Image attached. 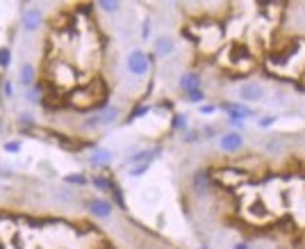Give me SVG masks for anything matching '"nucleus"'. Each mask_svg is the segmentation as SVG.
Here are the masks:
<instances>
[{
  "label": "nucleus",
  "mask_w": 305,
  "mask_h": 249,
  "mask_svg": "<svg viewBox=\"0 0 305 249\" xmlns=\"http://www.w3.org/2000/svg\"><path fill=\"white\" fill-rule=\"evenodd\" d=\"M275 121V117H264V119H260L258 124H260V128H267V126H271Z\"/></svg>",
  "instance_id": "nucleus-24"
},
{
  "label": "nucleus",
  "mask_w": 305,
  "mask_h": 249,
  "mask_svg": "<svg viewBox=\"0 0 305 249\" xmlns=\"http://www.w3.org/2000/svg\"><path fill=\"white\" fill-rule=\"evenodd\" d=\"M152 151H141V153H137V155H132L130 158V163H150V158H152Z\"/></svg>",
  "instance_id": "nucleus-15"
},
{
  "label": "nucleus",
  "mask_w": 305,
  "mask_h": 249,
  "mask_svg": "<svg viewBox=\"0 0 305 249\" xmlns=\"http://www.w3.org/2000/svg\"><path fill=\"white\" fill-rule=\"evenodd\" d=\"M3 89H5V94H7V96H12V85H9V82H5V87H3Z\"/></svg>",
  "instance_id": "nucleus-27"
},
{
  "label": "nucleus",
  "mask_w": 305,
  "mask_h": 249,
  "mask_svg": "<svg viewBox=\"0 0 305 249\" xmlns=\"http://www.w3.org/2000/svg\"><path fill=\"white\" fill-rule=\"evenodd\" d=\"M119 119V107H105L103 112H98L96 117H91L89 121H87V126L89 128H96V126H110L112 121Z\"/></svg>",
  "instance_id": "nucleus-2"
},
{
  "label": "nucleus",
  "mask_w": 305,
  "mask_h": 249,
  "mask_svg": "<svg viewBox=\"0 0 305 249\" xmlns=\"http://www.w3.org/2000/svg\"><path fill=\"white\" fill-rule=\"evenodd\" d=\"M200 249H210V247H200Z\"/></svg>",
  "instance_id": "nucleus-30"
},
{
  "label": "nucleus",
  "mask_w": 305,
  "mask_h": 249,
  "mask_svg": "<svg viewBox=\"0 0 305 249\" xmlns=\"http://www.w3.org/2000/svg\"><path fill=\"white\" fill-rule=\"evenodd\" d=\"M41 23H43V14H41V9H37V7H28L26 12H23V28H26V32L39 30V28H41Z\"/></svg>",
  "instance_id": "nucleus-3"
},
{
  "label": "nucleus",
  "mask_w": 305,
  "mask_h": 249,
  "mask_svg": "<svg viewBox=\"0 0 305 249\" xmlns=\"http://www.w3.org/2000/svg\"><path fill=\"white\" fill-rule=\"evenodd\" d=\"M112 190H114V192H112V194H114V199H116V203H119V208H125V201H123L121 188H119V185H116V188H114V185H112Z\"/></svg>",
  "instance_id": "nucleus-20"
},
{
  "label": "nucleus",
  "mask_w": 305,
  "mask_h": 249,
  "mask_svg": "<svg viewBox=\"0 0 305 249\" xmlns=\"http://www.w3.org/2000/svg\"><path fill=\"white\" fill-rule=\"evenodd\" d=\"M219 144H221V149L223 151H228V153H233V151H239L242 149V144H244V138L239 133H225L223 138L219 140Z\"/></svg>",
  "instance_id": "nucleus-7"
},
{
  "label": "nucleus",
  "mask_w": 305,
  "mask_h": 249,
  "mask_svg": "<svg viewBox=\"0 0 305 249\" xmlns=\"http://www.w3.org/2000/svg\"><path fill=\"white\" fill-rule=\"evenodd\" d=\"M210 185H212V180H210V174L203 172V169H198V172L191 176V188H194L196 194H208L210 192Z\"/></svg>",
  "instance_id": "nucleus-5"
},
{
  "label": "nucleus",
  "mask_w": 305,
  "mask_h": 249,
  "mask_svg": "<svg viewBox=\"0 0 305 249\" xmlns=\"http://www.w3.org/2000/svg\"><path fill=\"white\" fill-rule=\"evenodd\" d=\"M155 48L160 55H171L173 53V41H171V37H160L155 41Z\"/></svg>",
  "instance_id": "nucleus-11"
},
{
  "label": "nucleus",
  "mask_w": 305,
  "mask_h": 249,
  "mask_svg": "<svg viewBox=\"0 0 305 249\" xmlns=\"http://www.w3.org/2000/svg\"><path fill=\"white\" fill-rule=\"evenodd\" d=\"M235 249H250L248 245H244V242H239V245H235Z\"/></svg>",
  "instance_id": "nucleus-29"
},
{
  "label": "nucleus",
  "mask_w": 305,
  "mask_h": 249,
  "mask_svg": "<svg viewBox=\"0 0 305 249\" xmlns=\"http://www.w3.org/2000/svg\"><path fill=\"white\" fill-rule=\"evenodd\" d=\"M18 124H21V126H28V128H32V126H34L32 115H26V112H23V115H18Z\"/></svg>",
  "instance_id": "nucleus-17"
},
{
  "label": "nucleus",
  "mask_w": 305,
  "mask_h": 249,
  "mask_svg": "<svg viewBox=\"0 0 305 249\" xmlns=\"http://www.w3.org/2000/svg\"><path fill=\"white\" fill-rule=\"evenodd\" d=\"M180 89L183 92H196V89H200V76L198 73H194V71H187L183 73V78H180Z\"/></svg>",
  "instance_id": "nucleus-8"
},
{
  "label": "nucleus",
  "mask_w": 305,
  "mask_h": 249,
  "mask_svg": "<svg viewBox=\"0 0 305 249\" xmlns=\"http://www.w3.org/2000/svg\"><path fill=\"white\" fill-rule=\"evenodd\" d=\"M9 62H12V53H9V48H0V66L7 69Z\"/></svg>",
  "instance_id": "nucleus-16"
},
{
  "label": "nucleus",
  "mask_w": 305,
  "mask_h": 249,
  "mask_svg": "<svg viewBox=\"0 0 305 249\" xmlns=\"http://www.w3.org/2000/svg\"><path fill=\"white\" fill-rule=\"evenodd\" d=\"M148 167H150V163H141V165H137V167H132L130 174H132V176H141V174H144Z\"/></svg>",
  "instance_id": "nucleus-19"
},
{
  "label": "nucleus",
  "mask_w": 305,
  "mask_h": 249,
  "mask_svg": "<svg viewBox=\"0 0 305 249\" xmlns=\"http://www.w3.org/2000/svg\"><path fill=\"white\" fill-rule=\"evenodd\" d=\"M214 110H216L214 105H203V107H200V112H203V115H212Z\"/></svg>",
  "instance_id": "nucleus-26"
},
{
  "label": "nucleus",
  "mask_w": 305,
  "mask_h": 249,
  "mask_svg": "<svg viewBox=\"0 0 305 249\" xmlns=\"http://www.w3.org/2000/svg\"><path fill=\"white\" fill-rule=\"evenodd\" d=\"M5 149H7L9 153H16V151L21 149V144H18V142H7V144H5Z\"/></svg>",
  "instance_id": "nucleus-25"
},
{
  "label": "nucleus",
  "mask_w": 305,
  "mask_h": 249,
  "mask_svg": "<svg viewBox=\"0 0 305 249\" xmlns=\"http://www.w3.org/2000/svg\"><path fill=\"white\" fill-rule=\"evenodd\" d=\"M239 96H242V101H260L264 96V89L258 85V82H244L242 89H239Z\"/></svg>",
  "instance_id": "nucleus-6"
},
{
  "label": "nucleus",
  "mask_w": 305,
  "mask_h": 249,
  "mask_svg": "<svg viewBox=\"0 0 305 249\" xmlns=\"http://www.w3.org/2000/svg\"><path fill=\"white\" fill-rule=\"evenodd\" d=\"M66 183H75V185H85L87 178L82 176V174H71V176H66Z\"/></svg>",
  "instance_id": "nucleus-18"
},
{
  "label": "nucleus",
  "mask_w": 305,
  "mask_h": 249,
  "mask_svg": "<svg viewBox=\"0 0 305 249\" xmlns=\"http://www.w3.org/2000/svg\"><path fill=\"white\" fill-rule=\"evenodd\" d=\"M128 71L135 73V76H146L148 73V57H146L144 51H132L128 55Z\"/></svg>",
  "instance_id": "nucleus-1"
},
{
  "label": "nucleus",
  "mask_w": 305,
  "mask_h": 249,
  "mask_svg": "<svg viewBox=\"0 0 305 249\" xmlns=\"http://www.w3.org/2000/svg\"><path fill=\"white\" fill-rule=\"evenodd\" d=\"M187 99H189L191 103H200V101H203V92H200V89L189 92V94H187Z\"/></svg>",
  "instance_id": "nucleus-21"
},
{
  "label": "nucleus",
  "mask_w": 305,
  "mask_h": 249,
  "mask_svg": "<svg viewBox=\"0 0 305 249\" xmlns=\"http://www.w3.org/2000/svg\"><path fill=\"white\" fill-rule=\"evenodd\" d=\"M98 7H100V9H105L107 14H114V12H119V7H121V5L116 3V0H100V3H98Z\"/></svg>",
  "instance_id": "nucleus-13"
},
{
  "label": "nucleus",
  "mask_w": 305,
  "mask_h": 249,
  "mask_svg": "<svg viewBox=\"0 0 305 249\" xmlns=\"http://www.w3.org/2000/svg\"><path fill=\"white\" fill-rule=\"evenodd\" d=\"M21 85L23 87H34V66L32 64H23V69H21Z\"/></svg>",
  "instance_id": "nucleus-12"
},
{
  "label": "nucleus",
  "mask_w": 305,
  "mask_h": 249,
  "mask_svg": "<svg viewBox=\"0 0 305 249\" xmlns=\"http://www.w3.org/2000/svg\"><path fill=\"white\" fill-rule=\"evenodd\" d=\"M89 163H91V165H96V167H105V165H110V163H112V151H107V149H98V151H93L91 158H89Z\"/></svg>",
  "instance_id": "nucleus-10"
},
{
  "label": "nucleus",
  "mask_w": 305,
  "mask_h": 249,
  "mask_svg": "<svg viewBox=\"0 0 305 249\" xmlns=\"http://www.w3.org/2000/svg\"><path fill=\"white\" fill-rule=\"evenodd\" d=\"M198 130H187V133H185V142H191V144H194V142H198Z\"/></svg>",
  "instance_id": "nucleus-22"
},
{
  "label": "nucleus",
  "mask_w": 305,
  "mask_h": 249,
  "mask_svg": "<svg viewBox=\"0 0 305 249\" xmlns=\"http://www.w3.org/2000/svg\"><path fill=\"white\" fill-rule=\"evenodd\" d=\"M93 185H96L100 192H107V190H112V183H110V180H107L105 176H100V174H98V176H93Z\"/></svg>",
  "instance_id": "nucleus-14"
},
{
  "label": "nucleus",
  "mask_w": 305,
  "mask_h": 249,
  "mask_svg": "<svg viewBox=\"0 0 305 249\" xmlns=\"http://www.w3.org/2000/svg\"><path fill=\"white\" fill-rule=\"evenodd\" d=\"M185 124H187V121H185V117L183 115H178V117H173V128H185Z\"/></svg>",
  "instance_id": "nucleus-23"
},
{
  "label": "nucleus",
  "mask_w": 305,
  "mask_h": 249,
  "mask_svg": "<svg viewBox=\"0 0 305 249\" xmlns=\"http://www.w3.org/2000/svg\"><path fill=\"white\" fill-rule=\"evenodd\" d=\"M212 135H214V128H212V126H210V128H205V138H212Z\"/></svg>",
  "instance_id": "nucleus-28"
},
{
  "label": "nucleus",
  "mask_w": 305,
  "mask_h": 249,
  "mask_svg": "<svg viewBox=\"0 0 305 249\" xmlns=\"http://www.w3.org/2000/svg\"><path fill=\"white\" fill-rule=\"evenodd\" d=\"M223 110L230 115V124H242L246 117H253V110L242 103H228V105H223Z\"/></svg>",
  "instance_id": "nucleus-4"
},
{
  "label": "nucleus",
  "mask_w": 305,
  "mask_h": 249,
  "mask_svg": "<svg viewBox=\"0 0 305 249\" xmlns=\"http://www.w3.org/2000/svg\"><path fill=\"white\" fill-rule=\"evenodd\" d=\"M89 211L96 215V217H110V215H112V203L105 201V199H91V201H89Z\"/></svg>",
  "instance_id": "nucleus-9"
}]
</instances>
